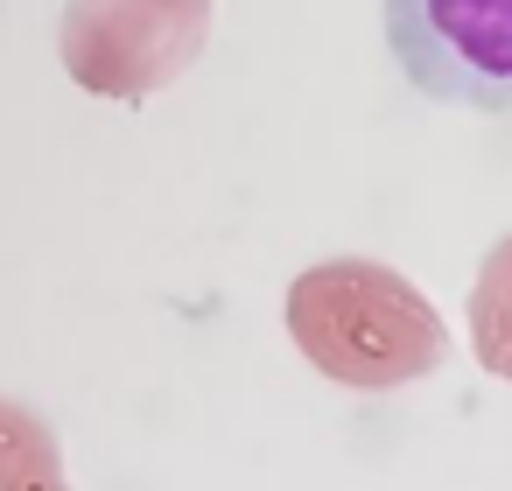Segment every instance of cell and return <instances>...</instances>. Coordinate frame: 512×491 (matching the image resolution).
<instances>
[{
	"label": "cell",
	"instance_id": "cell-1",
	"mask_svg": "<svg viewBox=\"0 0 512 491\" xmlns=\"http://www.w3.org/2000/svg\"><path fill=\"white\" fill-rule=\"evenodd\" d=\"M288 337L323 379L358 386V393L407 386L449 358V330L435 302L386 260L302 267L288 288Z\"/></svg>",
	"mask_w": 512,
	"mask_h": 491
},
{
	"label": "cell",
	"instance_id": "cell-2",
	"mask_svg": "<svg viewBox=\"0 0 512 491\" xmlns=\"http://www.w3.org/2000/svg\"><path fill=\"white\" fill-rule=\"evenodd\" d=\"M211 8L218 0H64V71L99 99L141 106L204 57Z\"/></svg>",
	"mask_w": 512,
	"mask_h": 491
},
{
	"label": "cell",
	"instance_id": "cell-3",
	"mask_svg": "<svg viewBox=\"0 0 512 491\" xmlns=\"http://www.w3.org/2000/svg\"><path fill=\"white\" fill-rule=\"evenodd\" d=\"M386 43L442 106H512V0H386Z\"/></svg>",
	"mask_w": 512,
	"mask_h": 491
},
{
	"label": "cell",
	"instance_id": "cell-4",
	"mask_svg": "<svg viewBox=\"0 0 512 491\" xmlns=\"http://www.w3.org/2000/svg\"><path fill=\"white\" fill-rule=\"evenodd\" d=\"M470 344H477V365L484 372L512 379V232L477 267V288H470Z\"/></svg>",
	"mask_w": 512,
	"mask_h": 491
},
{
	"label": "cell",
	"instance_id": "cell-5",
	"mask_svg": "<svg viewBox=\"0 0 512 491\" xmlns=\"http://www.w3.org/2000/svg\"><path fill=\"white\" fill-rule=\"evenodd\" d=\"M0 491H71L57 435L15 400H0Z\"/></svg>",
	"mask_w": 512,
	"mask_h": 491
}]
</instances>
